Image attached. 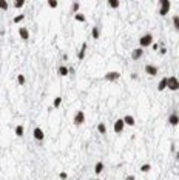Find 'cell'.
Segmentation results:
<instances>
[{
	"instance_id": "obj_12",
	"label": "cell",
	"mask_w": 179,
	"mask_h": 180,
	"mask_svg": "<svg viewBox=\"0 0 179 180\" xmlns=\"http://www.w3.org/2000/svg\"><path fill=\"white\" fill-rule=\"evenodd\" d=\"M86 50H88V43L84 42L82 45H80L79 52H77V59H79V60H84V59H85V56H86Z\"/></svg>"
},
{
	"instance_id": "obj_34",
	"label": "cell",
	"mask_w": 179,
	"mask_h": 180,
	"mask_svg": "<svg viewBox=\"0 0 179 180\" xmlns=\"http://www.w3.org/2000/svg\"><path fill=\"white\" fill-rule=\"evenodd\" d=\"M69 74L74 75V74H76V69H74V68H69Z\"/></svg>"
},
{
	"instance_id": "obj_33",
	"label": "cell",
	"mask_w": 179,
	"mask_h": 180,
	"mask_svg": "<svg viewBox=\"0 0 179 180\" xmlns=\"http://www.w3.org/2000/svg\"><path fill=\"white\" fill-rule=\"evenodd\" d=\"M151 48H153L154 51H158V50H159L161 46H159V43H154V42H153V45H151Z\"/></svg>"
},
{
	"instance_id": "obj_17",
	"label": "cell",
	"mask_w": 179,
	"mask_h": 180,
	"mask_svg": "<svg viewBox=\"0 0 179 180\" xmlns=\"http://www.w3.org/2000/svg\"><path fill=\"white\" fill-rule=\"evenodd\" d=\"M74 20L79 22V23H85V22H86V17H85V14H82V13H76V14H74Z\"/></svg>"
},
{
	"instance_id": "obj_20",
	"label": "cell",
	"mask_w": 179,
	"mask_h": 180,
	"mask_svg": "<svg viewBox=\"0 0 179 180\" xmlns=\"http://www.w3.org/2000/svg\"><path fill=\"white\" fill-rule=\"evenodd\" d=\"M97 133L99 134H107V125L104 123V122H100V123H97Z\"/></svg>"
},
{
	"instance_id": "obj_3",
	"label": "cell",
	"mask_w": 179,
	"mask_h": 180,
	"mask_svg": "<svg viewBox=\"0 0 179 180\" xmlns=\"http://www.w3.org/2000/svg\"><path fill=\"white\" fill-rule=\"evenodd\" d=\"M167 89H170V91H179V80L175 77V75L167 77Z\"/></svg>"
},
{
	"instance_id": "obj_16",
	"label": "cell",
	"mask_w": 179,
	"mask_h": 180,
	"mask_svg": "<svg viewBox=\"0 0 179 180\" xmlns=\"http://www.w3.org/2000/svg\"><path fill=\"white\" fill-rule=\"evenodd\" d=\"M107 5L111 9H117L119 6H121V0H107Z\"/></svg>"
},
{
	"instance_id": "obj_24",
	"label": "cell",
	"mask_w": 179,
	"mask_h": 180,
	"mask_svg": "<svg viewBox=\"0 0 179 180\" xmlns=\"http://www.w3.org/2000/svg\"><path fill=\"white\" fill-rule=\"evenodd\" d=\"M79 9H80V3H79V2H73V5H71V13L76 14V13H79Z\"/></svg>"
},
{
	"instance_id": "obj_28",
	"label": "cell",
	"mask_w": 179,
	"mask_h": 180,
	"mask_svg": "<svg viewBox=\"0 0 179 180\" xmlns=\"http://www.w3.org/2000/svg\"><path fill=\"white\" fill-rule=\"evenodd\" d=\"M151 171V165L150 163H145V165L140 166V172H150Z\"/></svg>"
},
{
	"instance_id": "obj_2",
	"label": "cell",
	"mask_w": 179,
	"mask_h": 180,
	"mask_svg": "<svg viewBox=\"0 0 179 180\" xmlns=\"http://www.w3.org/2000/svg\"><path fill=\"white\" fill-rule=\"evenodd\" d=\"M158 5H159V11H158L159 15L161 17H165V15L170 13V9H171V2L170 0H159Z\"/></svg>"
},
{
	"instance_id": "obj_19",
	"label": "cell",
	"mask_w": 179,
	"mask_h": 180,
	"mask_svg": "<svg viewBox=\"0 0 179 180\" xmlns=\"http://www.w3.org/2000/svg\"><path fill=\"white\" fill-rule=\"evenodd\" d=\"M102 171H104V163H102V162H97L96 165H94V174H96V176H99Z\"/></svg>"
},
{
	"instance_id": "obj_14",
	"label": "cell",
	"mask_w": 179,
	"mask_h": 180,
	"mask_svg": "<svg viewBox=\"0 0 179 180\" xmlns=\"http://www.w3.org/2000/svg\"><path fill=\"white\" fill-rule=\"evenodd\" d=\"M124 123H125L127 126H134V125H136V120H134L133 116L127 114V116H124Z\"/></svg>"
},
{
	"instance_id": "obj_7",
	"label": "cell",
	"mask_w": 179,
	"mask_h": 180,
	"mask_svg": "<svg viewBox=\"0 0 179 180\" xmlns=\"http://www.w3.org/2000/svg\"><path fill=\"white\" fill-rule=\"evenodd\" d=\"M32 137H34V140H37V142H42L45 139V133H43V129L40 126H36L34 131H32Z\"/></svg>"
},
{
	"instance_id": "obj_15",
	"label": "cell",
	"mask_w": 179,
	"mask_h": 180,
	"mask_svg": "<svg viewBox=\"0 0 179 180\" xmlns=\"http://www.w3.org/2000/svg\"><path fill=\"white\" fill-rule=\"evenodd\" d=\"M91 37H93L94 40L100 39V28L99 26H93V29H91Z\"/></svg>"
},
{
	"instance_id": "obj_30",
	"label": "cell",
	"mask_w": 179,
	"mask_h": 180,
	"mask_svg": "<svg viewBox=\"0 0 179 180\" xmlns=\"http://www.w3.org/2000/svg\"><path fill=\"white\" fill-rule=\"evenodd\" d=\"M8 8H9V5H8L6 0H0V9H2V11H8Z\"/></svg>"
},
{
	"instance_id": "obj_25",
	"label": "cell",
	"mask_w": 179,
	"mask_h": 180,
	"mask_svg": "<svg viewBox=\"0 0 179 180\" xmlns=\"http://www.w3.org/2000/svg\"><path fill=\"white\" fill-rule=\"evenodd\" d=\"M46 3H48V6H50L51 9H56L59 6V2L57 0H46Z\"/></svg>"
},
{
	"instance_id": "obj_10",
	"label": "cell",
	"mask_w": 179,
	"mask_h": 180,
	"mask_svg": "<svg viewBox=\"0 0 179 180\" xmlns=\"http://www.w3.org/2000/svg\"><path fill=\"white\" fill-rule=\"evenodd\" d=\"M124 128H125V123H124V119H117L116 122H114V133L116 134H122V131H124Z\"/></svg>"
},
{
	"instance_id": "obj_18",
	"label": "cell",
	"mask_w": 179,
	"mask_h": 180,
	"mask_svg": "<svg viewBox=\"0 0 179 180\" xmlns=\"http://www.w3.org/2000/svg\"><path fill=\"white\" fill-rule=\"evenodd\" d=\"M164 89H167V77L161 79V80H159V83H158V91L162 92Z\"/></svg>"
},
{
	"instance_id": "obj_23",
	"label": "cell",
	"mask_w": 179,
	"mask_h": 180,
	"mask_svg": "<svg viewBox=\"0 0 179 180\" xmlns=\"http://www.w3.org/2000/svg\"><path fill=\"white\" fill-rule=\"evenodd\" d=\"M60 105H62V97L57 96L56 99L53 100V108H60Z\"/></svg>"
},
{
	"instance_id": "obj_9",
	"label": "cell",
	"mask_w": 179,
	"mask_h": 180,
	"mask_svg": "<svg viewBox=\"0 0 179 180\" xmlns=\"http://www.w3.org/2000/svg\"><path fill=\"white\" fill-rule=\"evenodd\" d=\"M168 125H170V126H178V125H179V114L176 111L170 112V116H168Z\"/></svg>"
},
{
	"instance_id": "obj_32",
	"label": "cell",
	"mask_w": 179,
	"mask_h": 180,
	"mask_svg": "<svg viewBox=\"0 0 179 180\" xmlns=\"http://www.w3.org/2000/svg\"><path fill=\"white\" fill-rule=\"evenodd\" d=\"M158 51H159V54H162V56H164V54H167V48H165V46H161Z\"/></svg>"
},
{
	"instance_id": "obj_31",
	"label": "cell",
	"mask_w": 179,
	"mask_h": 180,
	"mask_svg": "<svg viewBox=\"0 0 179 180\" xmlns=\"http://www.w3.org/2000/svg\"><path fill=\"white\" fill-rule=\"evenodd\" d=\"M59 179L60 180H67L68 179V174L65 172V171H62V172H59Z\"/></svg>"
},
{
	"instance_id": "obj_37",
	"label": "cell",
	"mask_w": 179,
	"mask_h": 180,
	"mask_svg": "<svg viewBox=\"0 0 179 180\" xmlns=\"http://www.w3.org/2000/svg\"><path fill=\"white\" fill-rule=\"evenodd\" d=\"M176 160H178V162H179V151H178V152H176Z\"/></svg>"
},
{
	"instance_id": "obj_8",
	"label": "cell",
	"mask_w": 179,
	"mask_h": 180,
	"mask_svg": "<svg viewBox=\"0 0 179 180\" xmlns=\"http://www.w3.org/2000/svg\"><path fill=\"white\" fill-rule=\"evenodd\" d=\"M142 56H144V50L142 48H134V50L131 51V54H130V57H131V60H134V62H136V60H139V59H142Z\"/></svg>"
},
{
	"instance_id": "obj_29",
	"label": "cell",
	"mask_w": 179,
	"mask_h": 180,
	"mask_svg": "<svg viewBox=\"0 0 179 180\" xmlns=\"http://www.w3.org/2000/svg\"><path fill=\"white\" fill-rule=\"evenodd\" d=\"M17 83L22 85V86H23V85L26 83V79H25V75H23V74H19V75H17Z\"/></svg>"
},
{
	"instance_id": "obj_5",
	"label": "cell",
	"mask_w": 179,
	"mask_h": 180,
	"mask_svg": "<svg viewBox=\"0 0 179 180\" xmlns=\"http://www.w3.org/2000/svg\"><path fill=\"white\" fill-rule=\"evenodd\" d=\"M104 79L107 82H116V80L121 79V73H119V71H108V73L104 75Z\"/></svg>"
},
{
	"instance_id": "obj_27",
	"label": "cell",
	"mask_w": 179,
	"mask_h": 180,
	"mask_svg": "<svg viewBox=\"0 0 179 180\" xmlns=\"http://www.w3.org/2000/svg\"><path fill=\"white\" fill-rule=\"evenodd\" d=\"M25 20V14H19V15H15V17L13 19L14 23H20V22H23Z\"/></svg>"
},
{
	"instance_id": "obj_21",
	"label": "cell",
	"mask_w": 179,
	"mask_h": 180,
	"mask_svg": "<svg viewBox=\"0 0 179 180\" xmlns=\"http://www.w3.org/2000/svg\"><path fill=\"white\" fill-rule=\"evenodd\" d=\"M171 23H173L175 31L179 32V15H173V17H171Z\"/></svg>"
},
{
	"instance_id": "obj_35",
	"label": "cell",
	"mask_w": 179,
	"mask_h": 180,
	"mask_svg": "<svg viewBox=\"0 0 179 180\" xmlns=\"http://www.w3.org/2000/svg\"><path fill=\"white\" fill-rule=\"evenodd\" d=\"M130 77H131V79H138V74H136V73H131V75H130Z\"/></svg>"
},
{
	"instance_id": "obj_26",
	"label": "cell",
	"mask_w": 179,
	"mask_h": 180,
	"mask_svg": "<svg viewBox=\"0 0 179 180\" xmlns=\"http://www.w3.org/2000/svg\"><path fill=\"white\" fill-rule=\"evenodd\" d=\"M26 0H14V8H17V9H22L23 8V5H25Z\"/></svg>"
},
{
	"instance_id": "obj_1",
	"label": "cell",
	"mask_w": 179,
	"mask_h": 180,
	"mask_svg": "<svg viewBox=\"0 0 179 180\" xmlns=\"http://www.w3.org/2000/svg\"><path fill=\"white\" fill-rule=\"evenodd\" d=\"M151 45H153V34L151 32H145L144 36L139 37V46L142 50H145V48H148Z\"/></svg>"
},
{
	"instance_id": "obj_4",
	"label": "cell",
	"mask_w": 179,
	"mask_h": 180,
	"mask_svg": "<svg viewBox=\"0 0 179 180\" xmlns=\"http://www.w3.org/2000/svg\"><path fill=\"white\" fill-rule=\"evenodd\" d=\"M73 123L76 125V126H80V125H84L85 123V112L84 111H77L74 114V117H73Z\"/></svg>"
},
{
	"instance_id": "obj_36",
	"label": "cell",
	"mask_w": 179,
	"mask_h": 180,
	"mask_svg": "<svg viewBox=\"0 0 179 180\" xmlns=\"http://www.w3.org/2000/svg\"><path fill=\"white\" fill-rule=\"evenodd\" d=\"M127 180H136V177H134V176H128Z\"/></svg>"
},
{
	"instance_id": "obj_13",
	"label": "cell",
	"mask_w": 179,
	"mask_h": 180,
	"mask_svg": "<svg viewBox=\"0 0 179 180\" xmlns=\"http://www.w3.org/2000/svg\"><path fill=\"white\" fill-rule=\"evenodd\" d=\"M57 74L60 75V77H67V75H69V68L65 66V65H60V66L57 68Z\"/></svg>"
},
{
	"instance_id": "obj_6",
	"label": "cell",
	"mask_w": 179,
	"mask_h": 180,
	"mask_svg": "<svg viewBox=\"0 0 179 180\" xmlns=\"http://www.w3.org/2000/svg\"><path fill=\"white\" fill-rule=\"evenodd\" d=\"M145 73H147V75H150V77H156V75L159 74V69L156 65L148 63V65H145Z\"/></svg>"
},
{
	"instance_id": "obj_11",
	"label": "cell",
	"mask_w": 179,
	"mask_h": 180,
	"mask_svg": "<svg viewBox=\"0 0 179 180\" xmlns=\"http://www.w3.org/2000/svg\"><path fill=\"white\" fill-rule=\"evenodd\" d=\"M19 37L22 40H25V42L29 40V31H28L26 26H20V28H19Z\"/></svg>"
},
{
	"instance_id": "obj_22",
	"label": "cell",
	"mask_w": 179,
	"mask_h": 180,
	"mask_svg": "<svg viewBox=\"0 0 179 180\" xmlns=\"http://www.w3.org/2000/svg\"><path fill=\"white\" fill-rule=\"evenodd\" d=\"M23 134H25V128L22 126V125H17V126H15V135H17V137H23Z\"/></svg>"
},
{
	"instance_id": "obj_38",
	"label": "cell",
	"mask_w": 179,
	"mask_h": 180,
	"mask_svg": "<svg viewBox=\"0 0 179 180\" xmlns=\"http://www.w3.org/2000/svg\"><path fill=\"white\" fill-rule=\"evenodd\" d=\"M94 180H99V179H94Z\"/></svg>"
}]
</instances>
